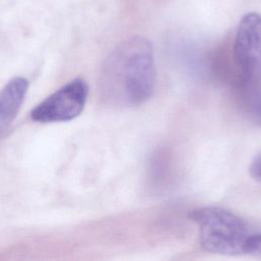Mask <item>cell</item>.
<instances>
[{
  "label": "cell",
  "instance_id": "2",
  "mask_svg": "<svg viewBox=\"0 0 261 261\" xmlns=\"http://www.w3.org/2000/svg\"><path fill=\"white\" fill-rule=\"evenodd\" d=\"M190 218L198 225L201 247L211 253L238 255L244 253L248 224L239 215L221 207H203L191 212Z\"/></svg>",
  "mask_w": 261,
  "mask_h": 261
},
{
  "label": "cell",
  "instance_id": "1",
  "mask_svg": "<svg viewBox=\"0 0 261 261\" xmlns=\"http://www.w3.org/2000/svg\"><path fill=\"white\" fill-rule=\"evenodd\" d=\"M156 83L152 44L141 36L120 43L107 57L100 75L103 98L111 105L134 107L146 102Z\"/></svg>",
  "mask_w": 261,
  "mask_h": 261
},
{
  "label": "cell",
  "instance_id": "8",
  "mask_svg": "<svg viewBox=\"0 0 261 261\" xmlns=\"http://www.w3.org/2000/svg\"><path fill=\"white\" fill-rule=\"evenodd\" d=\"M249 172L253 179L261 184V154L253 159L249 167Z\"/></svg>",
  "mask_w": 261,
  "mask_h": 261
},
{
  "label": "cell",
  "instance_id": "6",
  "mask_svg": "<svg viewBox=\"0 0 261 261\" xmlns=\"http://www.w3.org/2000/svg\"><path fill=\"white\" fill-rule=\"evenodd\" d=\"M238 92L241 107L252 119L261 123V81L241 79Z\"/></svg>",
  "mask_w": 261,
  "mask_h": 261
},
{
  "label": "cell",
  "instance_id": "7",
  "mask_svg": "<svg viewBox=\"0 0 261 261\" xmlns=\"http://www.w3.org/2000/svg\"><path fill=\"white\" fill-rule=\"evenodd\" d=\"M244 253L261 258V232L250 234L246 241Z\"/></svg>",
  "mask_w": 261,
  "mask_h": 261
},
{
  "label": "cell",
  "instance_id": "4",
  "mask_svg": "<svg viewBox=\"0 0 261 261\" xmlns=\"http://www.w3.org/2000/svg\"><path fill=\"white\" fill-rule=\"evenodd\" d=\"M88 96V85L82 79H75L61 87L41 102L31 117L39 122L67 121L83 111Z\"/></svg>",
  "mask_w": 261,
  "mask_h": 261
},
{
  "label": "cell",
  "instance_id": "5",
  "mask_svg": "<svg viewBox=\"0 0 261 261\" xmlns=\"http://www.w3.org/2000/svg\"><path fill=\"white\" fill-rule=\"evenodd\" d=\"M29 83L24 77L10 80L0 90V139L15 118L28 91Z\"/></svg>",
  "mask_w": 261,
  "mask_h": 261
},
{
  "label": "cell",
  "instance_id": "3",
  "mask_svg": "<svg viewBox=\"0 0 261 261\" xmlns=\"http://www.w3.org/2000/svg\"><path fill=\"white\" fill-rule=\"evenodd\" d=\"M233 57L242 79L261 81V15L251 12L241 19L233 42Z\"/></svg>",
  "mask_w": 261,
  "mask_h": 261
}]
</instances>
